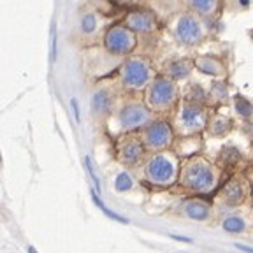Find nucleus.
<instances>
[{"label": "nucleus", "instance_id": "393cba45", "mask_svg": "<svg viewBox=\"0 0 253 253\" xmlns=\"http://www.w3.org/2000/svg\"><path fill=\"white\" fill-rule=\"evenodd\" d=\"M56 60V30H55V25H53V30H51V62Z\"/></svg>", "mask_w": 253, "mask_h": 253}, {"label": "nucleus", "instance_id": "2eb2a0df", "mask_svg": "<svg viewBox=\"0 0 253 253\" xmlns=\"http://www.w3.org/2000/svg\"><path fill=\"white\" fill-rule=\"evenodd\" d=\"M190 9L199 16H211L218 7V0H186Z\"/></svg>", "mask_w": 253, "mask_h": 253}, {"label": "nucleus", "instance_id": "f8f14e48", "mask_svg": "<svg viewBox=\"0 0 253 253\" xmlns=\"http://www.w3.org/2000/svg\"><path fill=\"white\" fill-rule=\"evenodd\" d=\"M195 67L197 71H201L202 74L208 76H221L223 74V65H221L220 60H216L214 56H199L195 60Z\"/></svg>", "mask_w": 253, "mask_h": 253}, {"label": "nucleus", "instance_id": "a211bd4d", "mask_svg": "<svg viewBox=\"0 0 253 253\" xmlns=\"http://www.w3.org/2000/svg\"><path fill=\"white\" fill-rule=\"evenodd\" d=\"M167 71L172 79H185L190 74V65L183 60H176V62H170L167 65Z\"/></svg>", "mask_w": 253, "mask_h": 253}, {"label": "nucleus", "instance_id": "9b49d317", "mask_svg": "<svg viewBox=\"0 0 253 253\" xmlns=\"http://www.w3.org/2000/svg\"><path fill=\"white\" fill-rule=\"evenodd\" d=\"M183 213H185L186 216L190 218V220L206 221L208 218H210L211 210H210V206L206 204V202L194 199V201H188L185 206H183Z\"/></svg>", "mask_w": 253, "mask_h": 253}, {"label": "nucleus", "instance_id": "4468645a", "mask_svg": "<svg viewBox=\"0 0 253 253\" xmlns=\"http://www.w3.org/2000/svg\"><path fill=\"white\" fill-rule=\"evenodd\" d=\"M223 197H225L227 204H230V206L241 204V202L245 201V197H246V188H245V185H243L241 181H232L230 185H227Z\"/></svg>", "mask_w": 253, "mask_h": 253}, {"label": "nucleus", "instance_id": "5701e85b", "mask_svg": "<svg viewBox=\"0 0 253 253\" xmlns=\"http://www.w3.org/2000/svg\"><path fill=\"white\" fill-rule=\"evenodd\" d=\"M229 128H230V122L227 118H216L213 123H211V132L216 135L225 134Z\"/></svg>", "mask_w": 253, "mask_h": 253}, {"label": "nucleus", "instance_id": "f03ea898", "mask_svg": "<svg viewBox=\"0 0 253 253\" xmlns=\"http://www.w3.org/2000/svg\"><path fill=\"white\" fill-rule=\"evenodd\" d=\"M146 178L155 185L169 186L178 179L179 162L178 158L170 153H158L153 155L146 162Z\"/></svg>", "mask_w": 253, "mask_h": 253}, {"label": "nucleus", "instance_id": "7ed1b4c3", "mask_svg": "<svg viewBox=\"0 0 253 253\" xmlns=\"http://www.w3.org/2000/svg\"><path fill=\"white\" fill-rule=\"evenodd\" d=\"M174 39L185 46H197L204 39V25L195 14H181L172 25Z\"/></svg>", "mask_w": 253, "mask_h": 253}, {"label": "nucleus", "instance_id": "9d476101", "mask_svg": "<svg viewBox=\"0 0 253 253\" xmlns=\"http://www.w3.org/2000/svg\"><path fill=\"white\" fill-rule=\"evenodd\" d=\"M126 27L132 32H139V34H150V32L157 30V20L150 12H132L126 18Z\"/></svg>", "mask_w": 253, "mask_h": 253}, {"label": "nucleus", "instance_id": "20e7f679", "mask_svg": "<svg viewBox=\"0 0 253 253\" xmlns=\"http://www.w3.org/2000/svg\"><path fill=\"white\" fill-rule=\"evenodd\" d=\"M178 88L167 78H158L150 84L148 90V104L157 111H167L176 104Z\"/></svg>", "mask_w": 253, "mask_h": 253}, {"label": "nucleus", "instance_id": "6e6552de", "mask_svg": "<svg viewBox=\"0 0 253 253\" xmlns=\"http://www.w3.org/2000/svg\"><path fill=\"white\" fill-rule=\"evenodd\" d=\"M172 128L166 122H153L144 130V144L150 150H164L172 142Z\"/></svg>", "mask_w": 253, "mask_h": 253}, {"label": "nucleus", "instance_id": "cd10ccee", "mask_svg": "<svg viewBox=\"0 0 253 253\" xmlns=\"http://www.w3.org/2000/svg\"><path fill=\"white\" fill-rule=\"evenodd\" d=\"M122 2H128V0H122Z\"/></svg>", "mask_w": 253, "mask_h": 253}, {"label": "nucleus", "instance_id": "412c9836", "mask_svg": "<svg viewBox=\"0 0 253 253\" xmlns=\"http://www.w3.org/2000/svg\"><path fill=\"white\" fill-rule=\"evenodd\" d=\"M81 30H83V34H86V36L93 34V32L97 30V16L91 14V12H86V14L81 18Z\"/></svg>", "mask_w": 253, "mask_h": 253}, {"label": "nucleus", "instance_id": "ddd939ff", "mask_svg": "<svg viewBox=\"0 0 253 253\" xmlns=\"http://www.w3.org/2000/svg\"><path fill=\"white\" fill-rule=\"evenodd\" d=\"M142 151H144V148H142L141 142L135 141V139H132V141H126L122 146V150H120V157H122V160L125 164H135V162L141 160Z\"/></svg>", "mask_w": 253, "mask_h": 253}, {"label": "nucleus", "instance_id": "4be33fe9", "mask_svg": "<svg viewBox=\"0 0 253 253\" xmlns=\"http://www.w3.org/2000/svg\"><path fill=\"white\" fill-rule=\"evenodd\" d=\"M91 199H93V202L97 206H99L100 210L104 211V214H106V216H109V218H113V220H116V221H123V223H126V218H123V216H120V214H116V213H113V211L111 210H107L106 206H104V202L100 201V197H99V194H97V192H95V190H91Z\"/></svg>", "mask_w": 253, "mask_h": 253}, {"label": "nucleus", "instance_id": "423d86ee", "mask_svg": "<svg viewBox=\"0 0 253 253\" xmlns=\"http://www.w3.org/2000/svg\"><path fill=\"white\" fill-rule=\"evenodd\" d=\"M104 44H106L107 51L113 55H128L135 46V37L130 28L115 27L107 30L106 37H104Z\"/></svg>", "mask_w": 253, "mask_h": 253}, {"label": "nucleus", "instance_id": "a878e982", "mask_svg": "<svg viewBox=\"0 0 253 253\" xmlns=\"http://www.w3.org/2000/svg\"><path fill=\"white\" fill-rule=\"evenodd\" d=\"M71 106H72V111H74V118L76 122H81V115H79V106H78V100L72 99L71 100Z\"/></svg>", "mask_w": 253, "mask_h": 253}, {"label": "nucleus", "instance_id": "0eeeda50", "mask_svg": "<svg viewBox=\"0 0 253 253\" xmlns=\"http://www.w3.org/2000/svg\"><path fill=\"white\" fill-rule=\"evenodd\" d=\"M123 83L130 88H142L144 84L150 83L151 69L148 62L141 58H132L125 63L123 67Z\"/></svg>", "mask_w": 253, "mask_h": 253}, {"label": "nucleus", "instance_id": "f257e3e1", "mask_svg": "<svg viewBox=\"0 0 253 253\" xmlns=\"http://www.w3.org/2000/svg\"><path fill=\"white\" fill-rule=\"evenodd\" d=\"M181 183L192 192H210L216 183V172L204 158H192L181 170Z\"/></svg>", "mask_w": 253, "mask_h": 253}, {"label": "nucleus", "instance_id": "bb28decb", "mask_svg": "<svg viewBox=\"0 0 253 253\" xmlns=\"http://www.w3.org/2000/svg\"><path fill=\"white\" fill-rule=\"evenodd\" d=\"M241 4H243V5H246V4H248V2H246V0H241Z\"/></svg>", "mask_w": 253, "mask_h": 253}, {"label": "nucleus", "instance_id": "6ab92c4d", "mask_svg": "<svg viewBox=\"0 0 253 253\" xmlns=\"http://www.w3.org/2000/svg\"><path fill=\"white\" fill-rule=\"evenodd\" d=\"M234 109H236L237 115L243 116V118H250V116H253L252 102L246 100L245 97H236V99H234Z\"/></svg>", "mask_w": 253, "mask_h": 253}, {"label": "nucleus", "instance_id": "b1692460", "mask_svg": "<svg viewBox=\"0 0 253 253\" xmlns=\"http://www.w3.org/2000/svg\"><path fill=\"white\" fill-rule=\"evenodd\" d=\"M84 166H86V170H88V174H90V178H91V181H93V185H95V188H97V192H100V181H99V178H97V174H95L93 166H91V160L88 157L84 158Z\"/></svg>", "mask_w": 253, "mask_h": 253}, {"label": "nucleus", "instance_id": "f3484780", "mask_svg": "<svg viewBox=\"0 0 253 253\" xmlns=\"http://www.w3.org/2000/svg\"><path fill=\"white\" fill-rule=\"evenodd\" d=\"M221 227H223V230H227V232H230V234H243L248 229V223H246L245 218L232 214V216H227L225 220H223Z\"/></svg>", "mask_w": 253, "mask_h": 253}, {"label": "nucleus", "instance_id": "aec40b11", "mask_svg": "<svg viewBox=\"0 0 253 253\" xmlns=\"http://www.w3.org/2000/svg\"><path fill=\"white\" fill-rule=\"evenodd\" d=\"M134 186V179L128 172H120L115 179V188L118 192H128Z\"/></svg>", "mask_w": 253, "mask_h": 253}, {"label": "nucleus", "instance_id": "39448f33", "mask_svg": "<svg viewBox=\"0 0 253 253\" xmlns=\"http://www.w3.org/2000/svg\"><path fill=\"white\" fill-rule=\"evenodd\" d=\"M206 113L201 106L197 104H190L185 102L181 104L178 113V118H176V123H178V128L181 134L190 135V134H197L206 126Z\"/></svg>", "mask_w": 253, "mask_h": 253}, {"label": "nucleus", "instance_id": "1a4fd4ad", "mask_svg": "<svg viewBox=\"0 0 253 253\" xmlns=\"http://www.w3.org/2000/svg\"><path fill=\"white\" fill-rule=\"evenodd\" d=\"M151 118V113L146 106L137 102L126 104L125 107L120 113V125H122L123 130H134L139 126L146 125Z\"/></svg>", "mask_w": 253, "mask_h": 253}, {"label": "nucleus", "instance_id": "dca6fc26", "mask_svg": "<svg viewBox=\"0 0 253 253\" xmlns=\"http://www.w3.org/2000/svg\"><path fill=\"white\" fill-rule=\"evenodd\" d=\"M91 109L95 113H107L111 109V95L106 90L95 91L91 97Z\"/></svg>", "mask_w": 253, "mask_h": 253}]
</instances>
